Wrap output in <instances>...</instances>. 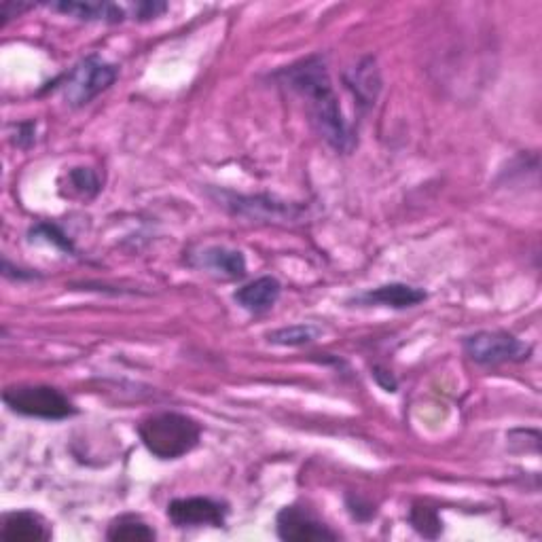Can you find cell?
<instances>
[{"instance_id":"cell-17","label":"cell","mask_w":542,"mask_h":542,"mask_svg":"<svg viewBox=\"0 0 542 542\" xmlns=\"http://www.w3.org/2000/svg\"><path fill=\"white\" fill-rule=\"evenodd\" d=\"M409 523L415 532L430 540H435L443 534V521L437 509L426 507V504H413L409 511Z\"/></svg>"},{"instance_id":"cell-21","label":"cell","mask_w":542,"mask_h":542,"mask_svg":"<svg viewBox=\"0 0 542 542\" xmlns=\"http://www.w3.org/2000/svg\"><path fill=\"white\" fill-rule=\"evenodd\" d=\"M15 128V136H13V144L20 149H30L34 144V132H36V123L26 121L20 125H13Z\"/></svg>"},{"instance_id":"cell-25","label":"cell","mask_w":542,"mask_h":542,"mask_svg":"<svg viewBox=\"0 0 542 542\" xmlns=\"http://www.w3.org/2000/svg\"><path fill=\"white\" fill-rule=\"evenodd\" d=\"M373 377H375V382L382 386L386 392H396V388H399V382H396L394 375L382 367L373 369Z\"/></svg>"},{"instance_id":"cell-1","label":"cell","mask_w":542,"mask_h":542,"mask_svg":"<svg viewBox=\"0 0 542 542\" xmlns=\"http://www.w3.org/2000/svg\"><path fill=\"white\" fill-rule=\"evenodd\" d=\"M274 79L303 100L312 125L329 147L337 153H350L354 149V132L343 117L324 56L316 53V56L284 66L276 72Z\"/></svg>"},{"instance_id":"cell-15","label":"cell","mask_w":542,"mask_h":542,"mask_svg":"<svg viewBox=\"0 0 542 542\" xmlns=\"http://www.w3.org/2000/svg\"><path fill=\"white\" fill-rule=\"evenodd\" d=\"M106 538L113 542H151L157 538L155 530L147 521H142L136 515H121L108 526Z\"/></svg>"},{"instance_id":"cell-4","label":"cell","mask_w":542,"mask_h":542,"mask_svg":"<svg viewBox=\"0 0 542 542\" xmlns=\"http://www.w3.org/2000/svg\"><path fill=\"white\" fill-rule=\"evenodd\" d=\"M3 401L13 413L36 420L62 422L77 415V407L68 396L51 386H11L5 390Z\"/></svg>"},{"instance_id":"cell-11","label":"cell","mask_w":542,"mask_h":542,"mask_svg":"<svg viewBox=\"0 0 542 542\" xmlns=\"http://www.w3.org/2000/svg\"><path fill=\"white\" fill-rule=\"evenodd\" d=\"M280 295L282 284L278 282V278L263 276L238 288V291L233 293V301L250 314H265L278 303Z\"/></svg>"},{"instance_id":"cell-16","label":"cell","mask_w":542,"mask_h":542,"mask_svg":"<svg viewBox=\"0 0 542 542\" xmlns=\"http://www.w3.org/2000/svg\"><path fill=\"white\" fill-rule=\"evenodd\" d=\"M320 333L322 329L316 327V324H291V327H282L267 333V341L282 348H299L305 346V343L316 341Z\"/></svg>"},{"instance_id":"cell-2","label":"cell","mask_w":542,"mask_h":542,"mask_svg":"<svg viewBox=\"0 0 542 542\" xmlns=\"http://www.w3.org/2000/svg\"><path fill=\"white\" fill-rule=\"evenodd\" d=\"M142 445L159 460H178L197 447L202 426L185 413L161 411L144 418L138 426Z\"/></svg>"},{"instance_id":"cell-5","label":"cell","mask_w":542,"mask_h":542,"mask_svg":"<svg viewBox=\"0 0 542 542\" xmlns=\"http://www.w3.org/2000/svg\"><path fill=\"white\" fill-rule=\"evenodd\" d=\"M466 356L481 367H498L504 363H521L528 360L532 348L507 331H479L464 337Z\"/></svg>"},{"instance_id":"cell-23","label":"cell","mask_w":542,"mask_h":542,"mask_svg":"<svg viewBox=\"0 0 542 542\" xmlns=\"http://www.w3.org/2000/svg\"><path fill=\"white\" fill-rule=\"evenodd\" d=\"M3 274L5 278H11V280H17V282H24V280H36L41 278L36 271H28V269H20V267H13L7 259L3 261Z\"/></svg>"},{"instance_id":"cell-9","label":"cell","mask_w":542,"mask_h":542,"mask_svg":"<svg viewBox=\"0 0 542 542\" xmlns=\"http://www.w3.org/2000/svg\"><path fill=\"white\" fill-rule=\"evenodd\" d=\"M189 265L195 269H204L225 280H238L246 276V257L240 250L227 246H208L189 257Z\"/></svg>"},{"instance_id":"cell-12","label":"cell","mask_w":542,"mask_h":542,"mask_svg":"<svg viewBox=\"0 0 542 542\" xmlns=\"http://www.w3.org/2000/svg\"><path fill=\"white\" fill-rule=\"evenodd\" d=\"M0 536L5 542H47L51 540V528L39 513L15 511L5 515Z\"/></svg>"},{"instance_id":"cell-24","label":"cell","mask_w":542,"mask_h":542,"mask_svg":"<svg viewBox=\"0 0 542 542\" xmlns=\"http://www.w3.org/2000/svg\"><path fill=\"white\" fill-rule=\"evenodd\" d=\"M34 9L32 3H11V0H5V3H0V17H5V22L11 20V17L22 15L24 11Z\"/></svg>"},{"instance_id":"cell-10","label":"cell","mask_w":542,"mask_h":542,"mask_svg":"<svg viewBox=\"0 0 542 542\" xmlns=\"http://www.w3.org/2000/svg\"><path fill=\"white\" fill-rule=\"evenodd\" d=\"M426 291L418 286L411 284H401V282H392V284H384L371 288V291L360 293L352 299V303L358 305H379V307H392V310H407V307H415L420 305L422 301H426Z\"/></svg>"},{"instance_id":"cell-22","label":"cell","mask_w":542,"mask_h":542,"mask_svg":"<svg viewBox=\"0 0 542 542\" xmlns=\"http://www.w3.org/2000/svg\"><path fill=\"white\" fill-rule=\"evenodd\" d=\"M168 5L166 3H157V0H147V3H138L134 7V15L138 20H153V17H159L161 13H166Z\"/></svg>"},{"instance_id":"cell-18","label":"cell","mask_w":542,"mask_h":542,"mask_svg":"<svg viewBox=\"0 0 542 542\" xmlns=\"http://www.w3.org/2000/svg\"><path fill=\"white\" fill-rule=\"evenodd\" d=\"M30 240H45L47 244H53L56 248H60L62 252H68V255H75L77 248L72 244V240L66 236V233L53 223H39L30 229Z\"/></svg>"},{"instance_id":"cell-7","label":"cell","mask_w":542,"mask_h":542,"mask_svg":"<svg viewBox=\"0 0 542 542\" xmlns=\"http://www.w3.org/2000/svg\"><path fill=\"white\" fill-rule=\"evenodd\" d=\"M276 530L282 540L291 542H318L339 538L337 532H333L327 523H322L310 509L303 507V504L284 507L276 517Z\"/></svg>"},{"instance_id":"cell-20","label":"cell","mask_w":542,"mask_h":542,"mask_svg":"<svg viewBox=\"0 0 542 542\" xmlns=\"http://www.w3.org/2000/svg\"><path fill=\"white\" fill-rule=\"evenodd\" d=\"M346 502H348V511H350V515L356 519V521H369V519H373L375 517V507H373V504L371 502H367L365 498H360V496H348L346 498Z\"/></svg>"},{"instance_id":"cell-14","label":"cell","mask_w":542,"mask_h":542,"mask_svg":"<svg viewBox=\"0 0 542 542\" xmlns=\"http://www.w3.org/2000/svg\"><path fill=\"white\" fill-rule=\"evenodd\" d=\"M346 85L352 89L360 104L371 106L379 94V89H382V79H379L375 60L373 58L360 60L346 75Z\"/></svg>"},{"instance_id":"cell-13","label":"cell","mask_w":542,"mask_h":542,"mask_svg":"<svg viewBox=\"0 0 542 542\" xmlns=\"http://www.w3.org/2000/svg\"><path fill=\"white\" fill-rule=\"evenodd\" d=\"M56 11L77 17L81 22H106L119 24L125 20V9L115 3H100V0H62V3L51 5Z\"/></svg>"},{"instance_id":"cell-8","label":"cell","mask_w":542,"mask_h":542,"mask_svg":"<svg viewBox=\"0 0 542 542\" xmlns=\"http://www.w3.org/2000/svg\"><path fill=\"white\" fill-rule=\"evenodd\" d=\"M219 197H223V206L229 208L233 214L250 216V219H291L297 221L301 208L274 202L271 197H244L229 191H219Z\"/></svg>"},{"instance_id":"cell-3","label":"cell","mask_w":542,"mask_h":542,"mask_svg":"<svg viewBox=\"0 0 542 542\" xmlns=\"http://www.w3.org/2000/svg\"><path fill=\"white\" fill-rule=\"evenodd\" d=\"M117 75L119 70L115 64L92 53V56H87L72 66L58 83L62 87L66 104L70 108H81L98 98L102 92H106V89L117 81Z\"/></svg>"},{"instance_id":"cell-6","label":"cell","mask_w":542,"mask_h":542,"mask_svg":"<svg viewBox=\"0 0 542 542\" xmlns=\"http://www.w3.org/2000/svg\"><path fill=\"white\" fill-rule=\"evenodd\" d=\"M227 515V504L204 496L176 498L168 504V517L176 528H223Z\"/></svg>"},{"instance_id":"cell-19","label":"cell","mask_w":542,"mask_h":542,"mask_svg":"<svg viewBox=\"0 0 542 542\" xmlns=\"http://www.w3.org/2000/svg\"><path fill=\"white\" fill-rule=\"evenodd\" d=\"M68 183L77 195L92 200L100 193V178L92 168H72L68 172Z\"/></svg>"}]
</instances>
